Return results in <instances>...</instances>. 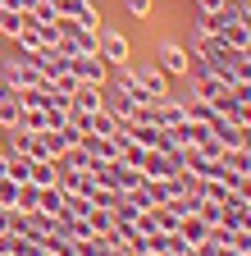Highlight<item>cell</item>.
Segmentation results:
<instances>
[{
  "mask_svg": "<svg viewBox=\"0 0 251 256\" xmlns=\"http://www.w3.org/2000/svg\"><path fill=\"white\" fill-rule=\"evenodd\" d=\"M69 74H73L78 82H96V87H105L110 64L101 60V50H96V55H69Z\"/></svg>",
  "mask_w": 251,
  "mask_h": 256,
  "instance_id": "7a4b0ae2",
  "label": "cell"
},
{
  "mask_svg": "<svg viewBox=\"0 0 251 256\" xmlns=\"http://www.w3.org/2000/svg\"><path fill=\"white\" fill-rule=\"evenodd\" d=\"M133 82H137V87H146V92L155 96V101H165V96H169V78H165L160 69H155V64H142V69L133 64Z\"/></svg>",
  "mask_w": 251,
  "mask_h": 256,
  "instance_id": "8992f818",
  "label": "cell"
},
{
  "mask_svg": "<svg viewBox=\"0 0 251 256\" xmlns=\"http://www.w3.org/2000/svg\"><path fill=\"white\" fill-rule=\"evenodd\" d=\"M165 252H169V256H183V252H192V242H187V238L174 229V234H169V242H165Z\"/></svg>",
  "mask_w": 251,
  "mask_h": 256,
  "instance_id": "9a60e30c",
  "label": "cell"
},
{
  "mask_svg": "<svg viewBox=\"0 0 251 256\" xmlns=\"http://www.w3.org/2000/svg\"><path fill=\"white\" fill-rule=\"evenodd\" d=\"M247 229H251V206H247Z\"/></svg>",
  "mask_w": 251,
  "mask_h": 256,
  "instance_id": "ac0fdd59",
  "label": "cell"
},
{
  "mask_svg": "<svg viewBox=\"0 0 251 256\" xmlns=\"http://www.w3.org/2000/svg\"><path fill=\"white\" fill-rule=\"evenodd\" d=\"M37 202H41V188H37V183H18V202H14V210H37Z\"/></svg>",
  "mask_w": 251,
  "mask_h": 256,
  "instance_id": "30bf717a",
  "label": "cell"
},
{
  "mask_svg": "<svg viewBox=\"0 0 251 256\" xmlns=\"http://www.w3.org/2000/svg\"><path fill=\"white\" fill-rule=\"evenodd\" d=\"M27 14H32V23H55V18H59V10H55V0H37V5L27 10Z\"/></svg>",
  "mask_w": 251,
  "mask_h": 256,
  "instance_id": "4fadbf2b",
  "label": "cell"
},
{
  "mask_svg": "<svg viewBox=\"0 0 251 256\" xmlns=\"http://www.w3.org/2000/svg\"><path fill=\"white\" fill-rule=\"evenodd\" d=\"M14 128H23V133H46L50 124H46V110L41 106H18V124Z\"/></svg>",
  "mask_w": 251,
  "mask_h": 256,
  "instance_id": "ba28073f",
  "label": "cell"
},
{
  "mask_svg": "<svg viewBox=\"0 0 251 256\" xmlns=\"http://www.w3.org/2000/svg\"><path fill=\"white\" fill-rule=\"evenodd\" d=\"M55 10L64 14V18H73V23H82V28H96L101 32V14H96L91 0H55Z\"/></svg>",
  "mask_w": 251,
  "mask_h": 256,
  "instance_id": "277c9868",
  "label": "cell"
},
{
  "mask_svg": "<svg viewBox=\"0 0 251 256\" xmlns=\"http://www.w3.org/2000/svg\"><path fill=\"white\" fill-rule=\"evenodd\" d=\"M64 215H82L87 220L91 215V202L82 197V192H64Z\"/></svg>",
  "mask_w": 251,
  "mask_h": 256,
  "instance_id": "8fae6325",
  "label": "cell"
},
{
  "mask_svg": "<svg viewBox=\"0 0 251 256\" xmlns=\"http://www.w3.org/2000/svg\"><path fill=\"white\" fill-rule=\"evenodd\" d=\"M155 69H160L165 78H187L192 74V55H187L178 42H160L155 46Z\"/></svg>",
  "mask_w": 251,
  "mask_h": 256,
  "instance_id": "6da1fadb",
  "label": "cell"
},
{
  "mask_svg": "<svg viewBox=\"0 0 251 256\" xmlns=\"http://www.w3.org/2000/svg\"><path fill=\"white\" fill-rule=\"evenodd\" d=\"M14 202H18V183H14V178H0V206L14 210Z\"/></svg>",
  "mask_w": 251,
  "mask_h": 256,
  "instance_id": "5bb4252c",
  "label": "cell"
},
{
  "mask_svg": "<svg viewBox=\"0 0 251 256\" xmlns=\"http://www.w3.org/2000/svg\"><path fill=\"white\" fill-rule=\"evenodd\" d=\"M27 183H37V188H55V183H59V165H55V160H37L32 174H27Z\"/></svg>",
  "mask_w": 251,
  "mask_h": 256,
  "instance_id": "9c48e42d",
  "label": "cell"
},
{
  "mask_svg": "<svg viewBox=\"0 0 251 256\" xmlns=\"http://www.w3.org/2000/svg\"><path fill=\"white\" fill-rule=\"evenodd\" d=\"M101 60L110 64V69H114V64H128L133 60V46H128V32H119V28H101Z\"/></svg>",
  "mask_w": 251,
  "mask_h": 256,
  "instance_id": "3957f363",
  "label": "cell"
},
{
  "mask_svg": "<svg viewBox=\"0 0 251 256\" xmlns=\"http://www.w3.org/2000/svg\"><path fill=\"white\" fill-rule=\"evenodd\" d=\"M123 10L133 18H151V0H123Z\"/></svg>",
  "mask_w": 251,
  "mask_h": 256,
  "instance_id": "2e32d148",
  "label": "cell"
},
{
  "mask_svg": "<svg viewBox=\"0 0 251 256\" xmlns=\"http://www.w3.org/2000/svg\"><path fill=\"white\" fill-rule=\"evenodd\" d=\"M87 220H91V229H96V234H110L114 229V210H105V206H91Z\"/></svg>",
  "mask_w": 251,
  "mask_h": 256,
  "instance_id": "7c38bea8",
  "label": "cell"
},
{
  "mask_svg": "<svg viewBox=\"0 0 251 256\" xmlns=\"http://www.w3.org/2000/svg\"><path fill=\"white\" fill-rule=\"evenodd\" d=\"M0 156H5V133H0Z\"/></svg>",
  "mask_w": 251,
  "mask_h": 256,
  "instance_id": "e0dca14e",
  "label": "cell"
},
{
  "mask_svg": "<svg viewBox=\"0 0 251 256\" xmlns=\"http://www.w3.org/2000/svg\"><path fill=\"white\" fill-rule=\"evenodd\" d=\"M247 256H251V252H247Z\"/></svg>",
  "mask_w": 251,
  "mask_h": 256,
  "instance_id": "d6986e66",
  "label": "cell"
},
{
  "mask_svg": "<svg viewBox=\"0 0 251 256\" xmlns=\"http://www.w3.org/2000/svg\"><path fill=\"white\" fill-rule=\"evenodd\" d=\"M155 124H160V128H178V124H187V106L178 101V96H165V101L155 106Z\"/></svg>",
  "mask_w": 251,
  "mask_h": 256,
  "instance_id": "52a82bcc",
  "label": "cell"
},
{
  "mask_svg": "<svg viewBox=\"0 0 251 256\" xmlns=\"http://www.w3.org/2000/svg\"><path fill=\"white\" fill-rule=\"evenodd\" d=\"M101 106H105V87H96V82H78L69 96V110H82V114L101 110Z\"/></svg>",
  "mask_w": 251,
  "mask_h": 256,
  "instance_id": "5b68a950",
  "label": "cell"
}]
</instances>
